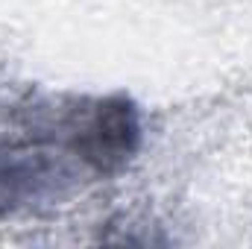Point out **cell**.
Wrapping results in <instances>:
<instances>
[{
    "label": "cell",
    "instance_id": "6da1fadb",
    "mask_svg": "<svg viewBox=\"0 0 252 249\" xmlns=\"http://www.w3.org/2000/svg\"><path fill=\"white\" fill-rule=\"evenodd\" d=\"M79 156L97 170H115L138 147V118L126 100H109L88 121L76 141Z\"/></svg>",
    "mask_w": 252,
    "mask_h": 249
},
{
    "label": "cell",
    "instance_id": "7a4b0ae2",
    "mask_svg": "<svg viewBox=\"0 0 252 249\" xmlns=\"http://www.w3.org/2000/svg\"><path fill=\"white\" fill-rule=\"evenodd\" d=\"M47 176V164L41 156H0V208H12L15 202L35 193Z\"/></svg>",
    "mask_w": 252,
    "mask_h": 249
}]
</instances>
